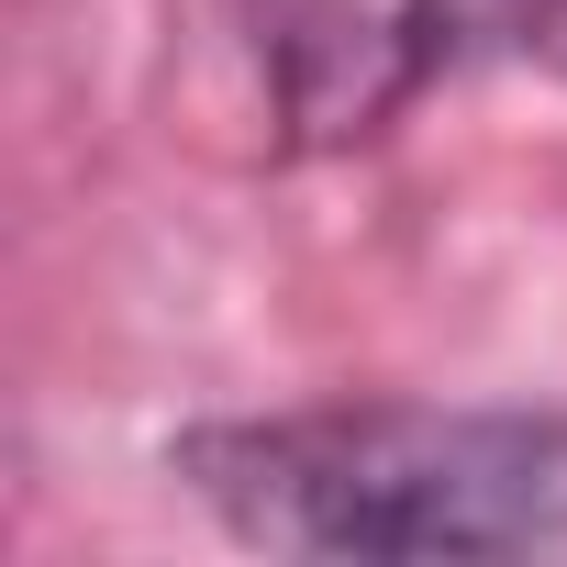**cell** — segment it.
<instances>
[{
	"label": "cell",
	"mask_w": 567,
	"mask_h": 567,
	"mask_svg": "<svg viewBox=\"0 0 567 567\" xmlns=\"http://www.w3.org/2000/svg\"><path fill=\"white\" fill-rule=\"evenodd\" d=\"M167 478L267 556H534L567 545V412L323 401L189 423Z\"/></svg>",
	"instance_id": "1"
},
{
	"label": "cell",
	"mask_w": 567,
	"mask_h": 567,
	"mask_svg": "<svg viewBox=\"0 0 567 567\" xmlns=\"http://www.w3.org/2000/svg\"><path fill=\"white\" fill-rule=\"evenodd\" d=\"M489 0H245L256 90L290 156H346L390 134L478 34Z\"/></svg>",
	"instance_id": "2"
},
{
	"label": "cell",
	"mask_w": 567,
	"mask_h": 567,
	"mask_svg": "<svg viewBox=\"0 0 567 567\" xmlns=\"http://www.w3.org/2000/svg\"><path fill=\"white\" fill-rule=\"evenodd\" d=\"M523 45L545 79H567V0H523Z\"/></svg>",
	"instance_id": "3"
}]
</instances>
